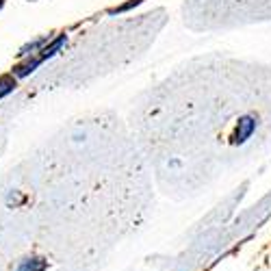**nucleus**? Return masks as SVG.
I'll return each instance as SVG.
<instances>
[{"mask_svg":"<svg viewBox=\"0 0 271 271\" xmlns=\"http://www.w3.org/2000/svg\"><path fill=\"white\" fill-rule=\"evenodd\" d=\"M254 130V122L252 119H241L239 122V130H237V141H245L249 133Z\"/></svg>","mask_w":271,"mask_h":271,"instance_id":"obj_1","label":"nucleus"},{"mask_svg":"<svg viewBox=\"0 0 271 271\" xmlns=\"http://www.w3.org/2000/svg\"><path fill=\"white\" fill-rule=\"evenodd\" d=\"M44 267H46L44 263H39L37 267H35V265H33V260H31V263H24L22 267H20V271H44Z\"/></svg>","mask_w":271,"mask_h":271,"instance_id":"obj_2","label":"nucleus"},{"mask_svg":"<svg viewBox=\"0 0 271 271\" xmlns=\"http://www.w3.org/2000/svg\"><path fill=\"white\" fill-rule=\"evenodd\" d=\"M11 85H13V83H11L9 78H7V80H2V83H0V96H2V93H7L9 89H11Z\"/></svg>","mask_w":271,"mask_h":271,"instance_id":"obj_3","label":"nucleus"}]
</instances>
